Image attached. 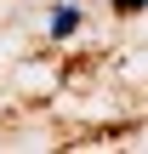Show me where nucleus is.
<instances>
[{"label":"nucleus","mask_w":148,"mask_h":154,"mask_svg":"<svg viewBox=\"0 0 148 154\" xmlns=\"http://www.w3.org/2000/svg\"><path fill=\"white\" fill-rule=\"evenodd\" d=\"M80 29V6H51V17H46V34L51 40H68Z\"/></svg>","instance_id":"1"},{"label":"nucleus","mask_w":148,"mask_h":154,"mask_svg":"<svg viewBox=\"0 0 148 154\" xmlns=\"http://www.w3.org/2000/svg\"><path fill=\"white\" fill-rule=\"evenodd\" d=\"M108 6H114L120 17H137V11H148V0H108Z\"/></svg>","instance_id":"2"}]
</instances>
